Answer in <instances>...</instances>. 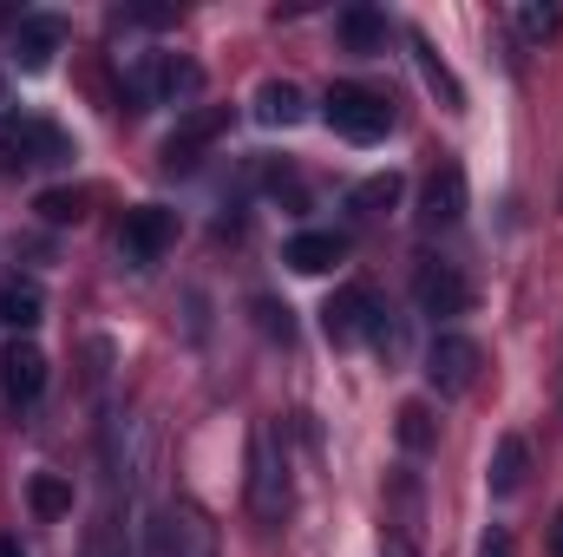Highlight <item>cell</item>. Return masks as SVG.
<instances>
[{
  "label": "cell",
  "mask_w": 563,
  "mask_h": 557,
  "mask_svg": "<svg viewBox=\"0 0 563 557\" xmlns=\"http://www.w3.org/2000/svg\"><path fill=\"white\" fill-rule=\"evenodd\" d=\"M250 512H256V525H269V532H276L282 518L295 512L288 452H282V433H276V426H256V433H250Z\"/></svg>",
  "instance_id": "6da1fadb"
},
{
  "label": "cell",
  "mask_w": 563,
  "mask_h": 557,
  "mask_svg": "<svg viewBox=\"0 0 563 557\" xmlns=\"http://www.w3.org/2000/svg\"><path fill=\"white\" fill-rule=\"evenodd\" d=\"M321 119H328L341 139L374 144V139H387V125H394V106H387L380 92H367V86H328V99H321Z\"/></svg>",
  "instance_id": "7a4b0ae2"
},
{
  "label": "cell",
  "mask_w": 563,
  "mask_h": 557,
  "mask_svg": "<svg viewBox=\"0 0 563 557\" xmlns=\"http://www.w3.org/2000/svg\"><path fill=\"white\" fill-rule=\"evenodd\" d=\"M151 557H223L217 551V525H210L190 499H170V505L151 518Z\"/></svg>",
  "instance_id": "3957f363"
},
{
  "label": "cell",
  "mask_w": 563,
  "mask_h": 557,
  "mask_svg": "<svg viewBox=\"0 0 563 557\" xmlns=\"http://www.w3.org/2000/svg\"><path fill=\"white\" fill-rule=\"evenodd\" d=\"M73 157V139L46 119H7L0 125V164L7 171H26V164H66Z\"/></svg>",
  "instance_id": "277c9868"
},
{
  "label": "cell",
  "mask_w": 563,
  "mask_h": 557,
  "mask_svg": "<svg viewBox=\"0 0 563 557\" xmlns=\"http://www.w3.org/2000/svg\"><path fill=\"white\" fill-rule=\"evenodd\" d=\"M478 341L472 335H452V328H439L432 335V348H426V381H432V394H472V381H478Z\"/></svg>",
  "instance_id": "5b68a950"
},
{
  "label": "cell",
  "mask_w": 563,
  "mask_h": 557,
  "mask_svg": "<svg viewBox=\"0 0 563 557\" xmlns=\"http://www.w3.org/2000/svg\"><path fill=\"white\" fill-rule=\"evenodd\" d=\"M177 243V217L164 210V204H139L132 217H125V230H119V256L132 263V270H151V263H164V250Z\"/></svg>",
  "instance_id": "8992f818"
},
{
  "label": "cell",
  "mask_w": 563,
  "mask_h": 557,
  "mask_svg": "<svg viewBox=\"0 0 563 557\" xmlns=\"http://www.w3.org/2000/svg\"><path fill=\"white\" fill-rule=\"evenodd\" d=\"M374 315H380V302H374V288H361V282H347V288H334V295L321 302V328H328V341H334V348L367 341Z\"/></svg>",
  "instance_id": "52a82bcc"
},
{
  "label": "cell",
  "mask_w": 563,
  "mask_h": 557,
  "mask_svg": "<svg viewBox=\"0 0 563 557\" xmlns=\"http://www.w3.org/2000/svg\"><path fill=\"white\" fill-rule=\"evenodd\" d=\"M223 125H230V112H223V106H190V112L177 119V132L164 139V171H190V164L217 144Z\"/></svg>",
  "instance_id": "ba28073f"
},
{
  "label": "cell",
  "mask_w": 563,
  "mask_h": 557,
  "mask_svg": "<svg viewBox=\"0 0 563 557\" xmlns=\"http://www.w3.org/2000/svg\"><path fill=\"white\" fill-rule=\"evenodd\" d=\"M413 302H420V315H465L472 308V282L459 276L452 263H420L413 270Z\"/></svg>",
  "instance_id": "9c48e42d"
},
{
  "label": "cell",
  "mask_w": 563,
  "mask_h": 557,
  "mask_svg": "<svg viewBox=\"0 0 563 557\" xmlns=\"http://www.w3.org/2000/svg\"><path fill=\"white\" fill-rule=\"evenodd\" d=\"M459 217H465V171L459 164H439L420 190V223L426 230H452Z\"/></svg>",
  "instance_id": "30bf717a"
},
{
  "label": "cell",
  "mask_w": 563,
  "mask_h": 557,
  "mask_svg": "<svg viewBox=\"0 0 563 557\" xmlns=\"http://www.w3.org/2000/svg\"><path fill=\"white\" fill-rule=\"evenodd\" d=\"M59 40H66V20H53V13L13 20V59H20V73H46L53 53H59Z\"/></svg>",
  "instance_id": "8fae6325"
},
{
  "label": "cell",
  "mask_w": 563,
  "mask_h": 557,
  "mask_svg": "<svg viewBox=\"0 0 563 557\" xmlns=\"http://www.w3.org/2000/svg\"><path fill=\"white\" fill-rule=\"evenodd\" d=\"M40 387H46V354L33 341H7V354H0V394L13 407H26V401H40Z\"/></svg>",
  "instance_id": "7c38bea8"
},
{
  "label": "cell",
  "mask_w": 563,
  "mask_h": 557,
  "mask_svg": "<svg viewBox=\"0 0 563 557\" xmlns=\"http://www.w3.org/2000/svg\"><path fill=\"white\" fill-rule=\"evenodd\" d=\"M341 256H347V237H334V230H301V237H288V250H282V263H288L295 276H328Z\"/></svg>",
  "instance_id": "4fadbf2b"
},
{
  "label": "cell",
  "mask_w": 563,
  "mask_h": 557,
  "mask_svg": "<svg viewBox=\"0 0 563 557\" xmlns=\"http://www.w3.org/2000/svg\"><path fill=\"white\" fill-rule=\"evenodd\" d=\"M256 119H263L269 132L301 125V119H308V99H301V86H295V79H263V86H256Z\"/></svg>",
  "instance_id": "5bb4252c"
},
{
  "label": "cell",
  "mask_w": 563,
  "mask_h": 557,
  "mask_svg": "<svg viewBox=\"0 0 563 557\" xmlns=\"http://www.w3.org/2000/svg\"><path fill=\"white\" fill-rule=\"evenodd\" d=\"M525 472H531V446H525L518 433H505V439L492 446V472H485V479H492V492H498V499L525 492Z\"/></svg>",
  "instance_id": "9a60e30c"
},
{
  "label": "cell",
  "mask_w": 563,
  "mask_h": 557,
  "mask_svg": "<svg viewBox=\"0 0 563 557\" xmlns=\"http://www.w3.org/2000/svg\"><path fill=\"white\" fill-rule=\"evenodd\" d=\"M203 92V66L197 59H177V53H164L157 59V99H170V106H190Z\"/></svg>",
  "instance_id": "2e32d148"
},
{
  "label": "cell",
  "mask_w": 563,
  "mask_h": 557,
  "mask_svg": "<svg viewBox=\"0 0 563 557\" xmlns=\"http://www.w3.org/2000/svg\"><path fill=\"white\" fill-rule=\"evenodd\" d=\"M334 33H341L354 53H380V46H387V13H374V7H347V13L334 20Z\"/></svg>",
  "instance_id": "e0dca14e"
},
{
  "label": "cell",
  "mask_w": 563,
  "mask_h": 557,
  "mask_svg": "<svg viewBox=\"0 0 563 557\" xmlns=\"http://www.w3.org/2000/svg\"><path fill=\"white\" fill-rule=\"evenodd\" d=\"M413 53H420V73H426V86L439 92V106H445V112H465V86H459V79H452V66L432 53V40L413 33Z\"/></svg>",
  "instance_id": "ac0fdd59"
},
{
  "label": "cell",
  "mask_w": 563,
  "mask_h": 557,
  "mask_svg": "<svg viewBox=\"0 0 563 557\" xmlns=\"http://www.w3.org/2000/svg\"><path fill=\"white\" fill-rule=\"evenodd\" d=\"M86 204H92V197H86L79 184H53V190H40V197H33V210H40L46 223H79V217H86Z\"/></svg>",
  "instance_id": "d6986e66"
},
{
  "label": "cell",
  "mask_w": 563,
  "mask_h": 557,
  "mask_svg": "<svg viewBox=\"0 0 563 557\" xmlns=\"http://www.w3.org/2000/svg\"><path fill=\"white\" fill-rule=\"evenodd\" d=\"M40 308H46V302H40L33 282H0V321H7V328H33Z\"/></svg>",
  "instance_id": "ffe728a7"
},
{
  "label": "cell",
  "mask_w": 563,
  "mask_h": 557,
  "mask_svg": "<svg viewBox=\"0 0 563 557\" xmlns=\"http://www.w3.org/2000/svg\"><path fill=\"white\" fill-rule=\"evenodd\" d=\"M394 204H400V171H380V177L354 184V210H361V217H387Z\"/></svg>",
  "instance_id": "44dd1931"
},
{
  "label": "cell",
  "mask_w": 563,
  "mask_h": 557,
  "mask_svg": "<svg viewBox=\"0 0 563 557\" xmlns=\"http://www.w3.org/2000/svg\"><path fill=\"white\" fill-rule=\"evenodd\" d=\"M26 499H33V512H40V518H66V512H73V485H66L59 472H33Z\"/></svg>",
  "instance_id": "7402d4cb"
},
{
  "label": "cell",
  "mask_w": 563,
  "mask_h": 557,
  "mask_svg": "<svg viewBox=\"0 0 563 557\" xmlns=\"http://www.w3.org/2000/svg\"><path fill=\"white\" fill-rule=\"evenodd\" d=\"M394 433H400V446H407V452H426V446L439 439V419H432V407H426V401H407Z\"/></svg>",
  "instance_id": "603a6c76"
},
{
  "label": "cell",
  "mask_w": 563,
  "mask_h": 557,
  "mask_svg": "<svg viewBox=\"0 0 563 557\" xmlns=\"http://www.w3.org/2000/svg\"><path fill=\"white\" fill-rule=\"evenodd\" d=\"M511 20H518V33H525L531 46H551V40L563 33V13H558V7H538V0H531V7H518Z\"/></svg>",
  "instance_id": "cb8c5ba5"
},
{
  "label": "cell",
  "mask_w": 563,
  "mask_h": 557,
  "mask_svg": "<svg viewBox=\"0 0 563 557\" xmlns=\"http://www.w3.org/2000/svg\"><path fill=\"white\" fill-rule=\"evenodd\" d=\"M367 341H374V348H380L387 361H400V354H407V321L380 308V315H374V328H367Z\"/></svg>",
  "instance_id": "d4e9b609"
},
{
  "label": "cell",
  "mask_w": 563,
  "mask_h": 557,
  "mask_svg": "<svg viewBox=\"0 0 563 557\" xmlns=\"http://www.w3.org/2000/svg\"><path fill=\"white\" fill-rule=\"evenodd\" d=\"M250 308H256V328H263L269 341H288V335H295V321H288V308H282V302H269V295H256Z\"/></svg>",
  "instance_id": "484cf974"
},
{
  "label": "cell",
  "mask_w": 563,
  "mask_h": 557,
  "mask_svg": "<svg viewBox=\"0 0 563 557\" xmlns=\"http://www.w3.org/2000/svg\"><path fill=\"white\" fill-rule=\"evenodd\" d=\"M478 557H518L511 532H505V525H492V532H485V545H478Z\"/></svg>",
  "instance_id": "4316f807"
},
{
  "label": "cell",
  "mask_w": 563,
  "mask_h": 557,
  "mask_svg": "<svg viewBox=\"0 0 563 557\" xmlns=\"http://www.w3.org/2000/svg\"><path fill=\"white\" fill-rule=\"evenodd\" d=\"M380 557H413V538H407V532H394V538L380 545Z\"/></svg>",
  "instance_id": "83f0119b"
},
{
  "label": "cell",
  "mask_w": 563,
  "mask_h": 557,
  "mask_svg": "<svg viewBox=\"0 0 563 557\" xmlns=\"http://www.w3.org/2000/svg\"><path fill=\"white\" fill-rule=\"evenodd\" d=\"M551 557H563V505H558V518H551Z\"/></svg>",
  "instance_id": "f1b7e54d"
},
{
  "label": "cell",
  "mask_w": 563,
  "mask_h": 557,
  "mask_svg": "<svg viewBox=\"0 0 563 557\" xmlns=\"http://www.w3.org/2000/svg\"><path fill=\"white\" fill-rule=\"evenodd\" d=\"M0 557H20V545H13V538H0Z\"/></svg>",
  "instance_id": "f546056e"
},
{
  "label": "cell",
  "mask_w": 563,
  "mask_h": 557,
  "mask_svg": "<svg viewBox=\"0 0 563 557\" xmlns=\"http://www.w3.org/2000/svg\"><path fill=\"white\" fill-rule=\"evenodd\" d=\"M0 125H7V79H0Z\"/></svg>",
  "instance_id": "4dcf8cb0"
},
{
  "label": "cell",
  "mask_w": 563,
  "mask_h": 557,
  "mask_svg": "<svg viewBox=\"0 0 563 557\" xmlns=\"http://www.w3.org/2000/svg\"><path fill=\"white\" fill-rule=\"evenodd\" d=\"M7 20H13V13H0V26H7Z\"/></svg>",
  "instance_id": "1f68e13d"
}]
</instances>
